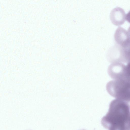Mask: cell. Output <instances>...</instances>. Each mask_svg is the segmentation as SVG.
Segmentation results:
<instances>
[{
	"mask_svg": "<svg viewBox=\"0 0 130 130\" xmlns=\"http://www.w3.org/2000/svg\"><path fill=\"white\" fill-rule=\"evenodd\" d=\"M101 123L109 130H130V105L120 100H112L108 112L101 119Z\"/></svg>",
	"mask_w": 130,
	"mask_h": 130,
	"instance_id": "obj_1",
	"label": "cell"
},
{
	"mask_svg": "<svg viewBox=\"0 0 130 130\" xmlns=\"http://www.w3.org/2000/svg\"><path fill=\"white\" fill-rule=\"evenodd\" d=\"M106 90L111 96L126 102H130V80H114L108 82Z\"/></svg>",
	"mask_w": 130,
	"mask_h": 130,
	"instance_id": "obj_2",
	"label": "cell"
},
{
	"mask_svg": "<svg viewBox=\"0 0 130 130\" xmlns=\"http://www.w3.org/2000/svg\"><path fill=\"white\" fill-rule=\"evenodd\" d=\"M125 18V12L123 9L120 7L115 8L112 10L110 14L111 21L116 26H120L123 24Z\"/></svg>",
	"mask_w": 130,
	"mask_h": 130,
	"instance_id": "obj_3",
	"label": "cell"
},
{
	"mask_svg": "<svg viewBox=\"0 0 130 130\" xmlns=\"http://www.w3.org/2000/svg\"><path fill=\"white\" fill-rule=\"evenodd\" d=\"M125 19L126 21L130 23V11L126 14Z\"/></svg>",
	"mask_w": 130,
	"mask_h": 130,
	"instance_id": "obj_4",
	"label": "cell"
},
{
	"mask_svg": "<svg viewBox=\"0 0 130 130\" xmlns=\"http://www.w3.org/2000/svg\"><path fill=\"white\" fill-rule=\"evenodd\" d=\"M129 36L130 38V26L128 28V31H127Z\"/></svg>",
	"mask_w": 130,
	"mask_h": 130,
	"instance_id": "obj_5",
	"label": "cell"
}]
</instances>
